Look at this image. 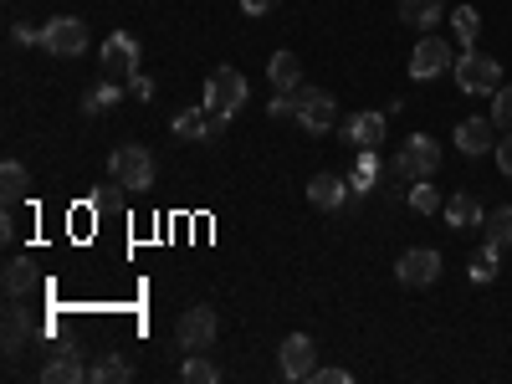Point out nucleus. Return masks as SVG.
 I'll return each mask as SVG.
<instances>
[{
	"mask_svg": "<svg viewBox=\"0 0 512 384\" xmlns=\"http://www.w3.org/2000/svg\"><path fill=\"white\" fill-rule=\"evenodd\" d=\"M405 200H410L415 216H436V210H441V195H436V185H431V180H415Z\"/></svg>",
	"mask_w": 512,
	"mask_h": 384,
	"instance_id": "nucleus-28",
	"label": "nucleus"
},
{
	"mask_svg": "<svg viewBox=\"0 0 512 384\" xmlns=\"http://www.w3.org/2000/svg\"><path fill=\"white\" fill-rule=\"evenodd\" d=\"M277 6H282V0H241L246 16H267V11H277Z\"/></svg>",
	"mask_w": 512,
	"mask_h": 384,
	"instance_id": "nucleus-38",
	"label": "nucleus"
},
{
	"mask_svg": "<svg viewBox=\"0 0 512 384\" xmlns=\"http://www.w3.org/2000/svg\"><path fill=\"white\" fill-rule=\"evenodd\" d=\"M11 41H21V47H36V41H41V26H11Z\"/></svg>",
	"mask_w": 512,
	"mask_h": 384,
	"instance_id": "nucleus-37",
	"label": "nucleus"
},
{
	"mask_svg": "<svg viewBox=\"0 0 512 384\" xmlns=\"http://www.w3.org/2000/svg\"><path fill=\"white\" fill-rule=\"evenodd\" d=\"M31 338H36V318L26 313L21 297H11V303H6V349L16 354V349H26V344H31Z\"/></svg>",
	"mask_w": 512,
	"mask_h": 384,
	"instance_id": "nucleus-16",
	"label": "nucleus"
},
{
	"mask_svg": "<svg viewBox=\"0 0 512 384\" xmlns=\"http://www.w3.org/2000/svg\"><path fill=\"white\" fill-rule=\"evenodd\" d=\"M487 241H497V246H512V205H497V210H487Z\"/></svg>",
	"mask_w": 512,
	"mask_h": 384,
	"instance_id": "nucleus-29",
	"label": "nucleus"
},
{
	"mask_svg": "<svg viewBox=\"0 0 512 384\" xmlns=\"http://www.w3.org/2000/svg\"><path fill=\"white\" fill-rule=\"evenodd\" d=\"M267 82H272V93H297L303 88V62H297L292 52H277L267 62Z\"/></svg>",
	"mask_w": 512,
	"mask_h": 384,
	"instance_id": "nucleus-17",
	"label": "nucleus"
},
{
	"mask_svg": "<svg viewBox=\"0 0 512 384\" xmlns=\"http://www.w3.org/2000/svg\"><path fill=\"white\" fill-rule=\"evenodd\" d=\"M277 369H282V379H313V369H318V344H313L308 333H287L282 349H277Z\"/></svg>",
	"mask_w": 512,
	"mask_h": 384,
	"instance_id": "nucleus-9",
	"label": "nucleus"
},
{
	"mask_svg": "<svg viewBox=\"0 0 512 384\" xmlns=\"http://www.w3.org/2000/svg\"><path fill=\"white\" fill-rule=\"evenodd\" d=\"M456 149L461 154H487V149H497V123L492 118H466V123H456Z\"/></svg>",
	"mask_w": 512,
	"mask_h": 384,
	"instance_id": "nucleus-14",
	"label": "nucleus"
},
{
	"mask_svg": "<svg viewBox=\"0 0 512 384\" xmlns=\"http://www.w3.org/2000/svg\"><path fill=\"white\" fill-rule=\"evenodd\" d=\"M472 282H497V272H502V246L497 241H482V251L472 256Z\"/></svg>",
	"mask_w": 512,
	"mask_h": 384,
	"instance_id": "nucleus-25",
	"label": "nucleus"
},
{
	"mask_svg": "<svg viewBox=\"0 0 512 384\" xmlns=\"http://www.w3.org/2000/svg\"><path fill=\"white\" fill-rule=\"evenodd\" d=\"M134 379V359H123V354H103L93 364V384H128Z\"/></svg>",
	"mask_w": 512,
	"mask_h": 384,
	"instance_id": "nucleus-24",
	"label": "nucleus"
},
{
	"mask_svg": "<svg viewBox=\"0 0 512 384\" xmlns=\"http://www.w3.org/2000/svg\"><path fill=\"white\" fill-rule=\"evenodd\" d=\"M395 277H400V287H431V282H441V251L410 246L395 262Z\"/></svg>",
	"mask_w": 512,
	"mask_h": 384,
	"instance_id": "nucleus-10",
	"label": "nucleus"
},
{
	"mask_svg": "<svg viewBox=\"0 0 512 384\" xmlns=\"http://www.w3.org/2000/svg\"><path fill=\"white\" fill-rule=\"evenodd\" d=\"M492 123L502 128V134H512V88H497L492 93Z\"/></svg>",
	"mask_w": 512,
	"mask_h": 384,
	"instance_id": "nucleus-32",
	"label": "nucleus"
},
{
	"mask_svg": "<svg viewBox=\"0 0 512 384\" xmlns=\"http://www.w3.org/2000/svg\"><path fill=\"white\" fill-rule=\"evenodd\" d=\"M0 195H6V205H16V200L31 195V175H26L21 159H6V164H0Z\"/></svg>",
	"mask_w": 512,
	"mask_h": 384,
	"instance_id": "nucleus-22",
	"label": "nucleus"
},
{
	"mask_svg": "<svg viewBox=\"0 0 512 384\" xmlns=\"http://www.w3.org/2000/svg\"><path fill=\"white\" fill-rule=\"evenodd\" d=\"M374 185H379V149H359V159H354V175H349V190L369 195Z\"/></svg>",
	"mask_w": 512,
	"mask_h": 384,
	"instance_id": "nucleus-23",
	"label": "nucleus"
},
{
	"mask_svg": "<svg viewBox=\"0 0 512 384\" xmlns=\"http://www.w3.org/2000/svg\"><path fill=\"white\" fill-rule=\"evenodd\" d=\"M384 118H390V113H354V118H344V139H349L354 149H379Z\"/></svg>",
	"mask_w": 512,
	"mask_h": 384,
	"instance_id": "nucleus-15",
	"label": "nucleus"
},
{
	"mask_svg": "<svg viewBox=\"0 0 512 384\" xmlns=\"http://www.w3.org/2000/svg\"><path fill=\"white\" fill-rule=\"evenodd\" d=\"M216 308H205V303H195V308H185L180 313V323H175V344L185 349V354H205L210 344H216Z\"/></svg>",
	"mask_w": 512,
	"mask_h": 384,
	"instance_id": "nucleus-7",
	"label": "nucleus"
},
{
	"mask_svg": "<svg viewBox=\"0 0 512 384\" xmlns=\"http://www.w3.org/2000/svg\"><path fill=\"white\" fill-rule=\"evenodd\" d=\"M93 369L82 364V354H77V344H57L52 349V359L41 364V384H82Z\"/></svg>",
	"mask_w": 512,
	"mask_h": 384,
	"instance_id": "nucleus-13",
	"label": "nucleus"
},
{
	"mask_svg": "<svg viewBox=\"0 0 512 384\" xmlns=\"http://www.w3.org/2000/svg\"><path fill=\"white\" fill-rule=\"evenodd\" d=\"M123 103V82H103V88H93L88 98H82V113H108V108H118Z\"/></svg>",
	"mask_w": 512,
	"mask_h": 384,
	"instance_id": "nucleus-27",
	"label": "nucleus"
},
{
	"mask_svg": "<svg viewBox=\"0 0 512 384\" xmlns=\"http://www.w3.org/2000/svg\"><path fill=\"white\" fill-rule=\"evenodd\" d=\"M103 72L113 77V82H128V77H134L139 72V41L134 36H128V31H113L108 41H103Z\"/></svg>",
	"mask_w": 512,
	"mask_h": 384,
	"instance_id": "nucleus-11",
	"label": "nucleus"
},
{
	"mask_svg": "<svg viewBox=\"0 0 512 384\" xmlns=\"http://www.w3.org/2000/svg\"><path fill=\"white\" fill-rule=\"evenodd\" d=\"M308 200H313L318 210H344L349 180H338V175H313V180H308Z\"/></svg>",
	"mask_w": 512,
	"mask_h": 384,
	"instance_id": "nucleus-18",
	"label": "nucleus"
},
{
	"mask_svg": "<svg viewBox=\"0 0 512 384\" xmlns=\"http://www.w3.org/2000/svg\"><path fill=\"white\" fill-rule=\"evenodd\" d=\"M226 113H210V108H190V113H175V139L185 144H205V139H221L226 134Z\"/></svg>",
	"mask_w": 512,
	"mask_h": 384,
	"instance_id": "nucleus-12",
	"label": "nucleus"
},
{
	"mask_svg": "<svg viewBox=\"0 0 512 384\" xmlns=\"http://www.w3.org/2000/svg\"><path fill=\"white\" fill-rule=\"evenodd\" d=\"M441 16H446L441 0H400V21L415 26L420 36H425V31H441Z\"/></svg>",
	"mask_w": 512,
	"mask_h": 384,
	"instance_id": "nucleus-19",
	"label": "nucleus"
},
{
	"mask_svg": "<svg viewBox=\"0 0 512 384\" xmlns=\"http://www.w3.org/2000/svg\"><path fill=\"white\" fill-rule=\"evenodd\" d=\"M128 93H134V98H144V103H154V77L134 72V77H128Z\"/></svg>",
	"mask_w": 512,
	"mask_h": 384,
	"instance_id": "nucleus-34",
	"label": "nucleus"
},
{
	"mask_svg": "<svg viewBox=\"0 0 512 384\" xmlns=\"http://www.w3.org/2000/svg\"><path fill=\"white\" fill-rule=\"evenodd\" d=\"M297 123H303L308 134H328L338 123V98L323 93V88H297Z\"/></svg>",
	"mask_w": 512,
	"mask_h": 384,
	"instance_id": "nucleus-8",
	"label": "nucleus"
},
{
	"mask_svg": "<svg viewBox=\"0 0 512 384\" xmlns=\"http://www.w3.org/2000/svg\"><path fill=\"white\" fill-rule=\"evenodd\" d=\"M487 216H482V205H477V195H466V190H456L451 200H446V226L451 231H466V226H482Z\"/></svg>",
	"mask_w": 512,
	"mask_h": 384,
	"instance_id": "nucleus-20",
	"label": "nucleus"
},
{
	"mask_svg": "<svg viewBox=\"0 0 512 384\" xmlns=\"http://www.w3.org/2000/svg\"><path fill=\"white\" fill-rule=\"evenodd\" d=\"M497 169L512 180V134H507V139H497Z\"/></svg>",
	"mask_w": 512,
	"mask_h": 384,
	"instance_id": "nucleus-36",
	"label": "nucleus"
},
{
	"mask_svg": "<svg viewBox=\"0 0 512 384\" xmlns=\"http://www.w3.org/2000/svg\"><path fill=\"white\" fill-rule=\"evenodd\" d=\"M456 88L466 93V98H492L497 88H502V67H497V57H487V52H461L456 57Z\"/></svg>",
	"mask_w": 512,
	"mask_h": 384,
	"instance_id": "nucleus-1",
	"label": "nucleus"
},
{
	"mask_svg": "<svg viewBox=\"0 0 512 384\" xmlns=\"http://www.w3.org/2000/svg\"><path fill=\"white\" fill-rule=\"evenodd\" d=\"M185 384H221V369L210 364L205 354H190L185 359Z\"/></svg>",
	"mask_w": 512,
	"mask_h": 384,
	"instance_id": "nucleus-30",
	"label": "nucleus"
},
{
	"mask_svg": "<svg viewBox=\"0 0 512 384\" xmlns=\"http://www.w3.org/2000/svg\"><path fill=\"white\" fill-rule=\"evenodd\" d=\"M441 175V144L431 134H410L400 159H395V180H436Z\"/></svg>",
	"mask_w": 512,
	"mask_h": 384,
	"instance_id": "nucleus-3",
	"label": "nucleus"
},
{
	"mask_svg": "<svg viewBox=\"0 0 512 384\" xmlns=\"http://www.w3.org/2000/svg\"><path fill=\"white\" fill-rule=\"evenodd\" d=\"M446 67H456L451 41H446L441 31H425V36L415 41V52H410V77H415V82H431V77H441Z\"/></svg>",
	"mask_w": 512,
	"mask_h": 384,
	"instance_id": "nucleus-6",
	"label": "nucleus"
},
{
	"mask_svg": "<svg viewBox=\"0 0 512 384\" xmlns=\"http://www.w3.org/2000/svg\"><path fill=\"white\" fill-rule=\"evenodd\" d=\"M313 379H318V384H354L349 369H313Z\"/></svg>",
	"mask_w": 512,
	"mask_h": 384,
	"instance_id": "nucleus-35",
	"label": "nucleus"
},
{
	"mask_svg": "<svg viewBox=\"0 0 512 384\" xmlns=\"http://www.w3.org/2000/svg\"><path fill=\"white\" fill-rule=\"evenodd\" d=\"M36 47L47 57H82V52H88V26H82L77 16H52L47 26H41Z\"/></svg>",
	"mask_w": 512,
	"mask_h": 384,
	"instance_id": "nucleus-5",
	"label": "nucleus"
},
{
	"mask_svg": "<svg viewBox=\"0 0 512 384\" xmlns=\"http://www.w3.org/2000/svg\"><path fill=\"white\" fill-rule=\"evenodd\" d=\"M451 31H456V41H461V52H472V47H477V31H482V16H477L472 6H456V11H451Z\"/></svg>",
	"mask_w": 512,
	"mask_h": 384,
	"instance_id": "nucleus-26",
	"label": "nucleus"
},
{
	"mask_svg": "<svg viewBox=\"0 0 512 384\" xmlns=\"http://www.w3.org/2000/svg\"><path fill=\"white\" fill-rule=\"evenodd\" d=\"M108 175H113L128 195H139V190L154 185V154H149L144 144H118V149L108 154Z\"/></svg>",
	"mask_w": 512,
	"mask_h": 384,
	"instance_id": "nucleus-2",
	"label": "nucleus"
},
{
	"mask_svg": "<svg viewBox=\"0 0 512 384\" xmlns=\"http://www.w3.org/2000/svg\"><path fill=\"white\" fill-rule=\"evenodd\" d=\"M205 108L236 118V113L246 108V77H241L236 67H216V72L205 77Z\"/></svg>",
	"mask_w": 512,
	"mask_h": 384,
	"instance_id": "nucleus-4",
	"label": "nucleus"
},
{
	"mask_svg": "<svg viewBox=\"0 0 512 384\" xmlns=\"http://www.w3.org/2000/svg\"><path fill=\"white\" fill-rule=\"evenodd\" d=\"M0 287H6V297H31L41 287V272L31 262H6V272H0Z\"/></svg>",
	"mask_w": 512,
	"mask_h": 384,
	"instance_id": "nucleus-21",
	"label": "nucleus"
},
{
	"mask_svg": "<svg viewBox=\"0 0 512 384\" xmlns=\"http://www.w3.org/2000/svg\"><path fill=\"white\" fill-rule=\"evenodd\" d=\"M123 195H128V190H123V185L113 180V185H103V190H93V210H113V216H123V205H128Z\"/></svg>",
	"mask_w": 512,
	"mask_h": 384,
	"instance_id": "nucleus-31",
	"label": "nucleus"
},
{
	"mask_svg": "<svg viewBox=\"0 0 512 384\" xmlns=\"http://www.w3.org/2000/svg\"><path fill=\"white\" fill-rule=\"evenodd\" d=\"M267 113H272V118H297V93H272Z\"/></svg>",
	"mask_w": 512,
	"mask_h": 384,
	"instance_id": "nucleus-33",
	"label": "nucleus"
}]
</instances>
